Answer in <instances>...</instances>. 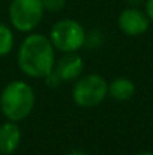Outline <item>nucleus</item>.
I'll return each mask as SVG.
<instances>
[{
	"label": "nucleus",
	"mask_w": 153,
	"mask_h": 155,
	"mask_svg": "<svg viewBox=\"0 0 153 155\" xmlns=\"http://www.w3.org/2000/svg\"><path fill=\"white\" fill-rule=\"evenodd\" d=\"M14 47V35L12 30L6 26L0 23V57L9 54Z\"/></svg>",
	"instance_id": "10"
},
{
	"label": "nucleus",
	"mask_w": 153,
	"mask_h": 155,
	"mask_svg": "<svg viewBox=\"0 0 153 155\" xmlns=\"http://www.w3.org/2000/svg\"><path fill=\"white\" fill-rule=\"evenodd\" d=\"M150 26V20L141 9L131 6L120 12L119 15V27L128 36H140L147 32Z\"/></svg>",
	"instance_id": "6"
},
{
	"label": "nucleus",
	"mask_w": 153,
	"mask_h": 155,
	"mask_svg": "<svg viewBox=\"0 0 153 155\" xmlns=\"http://www.w3.org/2000/svg\"><path fill=\"white\" fill-rule=\"evenodd\" d=\"M135 94V84L126 78V77H119L108 84V95H111L117 101H128L132 98Z\"/></svg>",
	"instance_id": "9"
},
{
	"label": "nucleus",
	"mask_w": 153,
	"mask_h": 155,
	"mask_svg": "<svg viewBox=\"0 0 153 155\" xmlns=\"http://www.w3.org/2000/svg\"><path fill=\"white\" fill-rule=\"evenodd\" d=\"M146 15L149 17V20L153 21V0H146Z\"/></svg>",
	"instance_id": "12"
},
{
	"label": "nucleus",
	"mask_w": 153,
	"mask_h": 155,
	"mask_svg": "<svg viewBox=\"0 0 153 155\" xmlns=\"http://www.w3.org/2000/svg\"><path fill=\"white\" fill-rule=\"evenodd\" d=\"M84 69V62L81 59V56L72 53H65L59 62L54 63L53 68V74L59 78L60 83H68V81H74L77 78L81 77Z\"/></svg>",
	"instance_id": "7"
},
{
	"label": "nucleus",
	"mask_w": 153,
	"mask_h": 155,
	"mask_svg": "<svg viewBox=\"0 0 153 155\" xmlns=\"http://www.w3.org/2000/svg\"><path fill=\"white\" fill-rule=\"evenodd\" d=\"M56 56L50 38L41 33L29 35L18 50L20 69L33 78H45L54 68Z\"/></svg>",
	"instance_id": "1"
},
{
	"label": "nucleus",
	"mask_w": 153,
	"mask_h": 155,
	"mask_svg": "<svg viewBox=\"0 0 153 155\" xmlns=\"http://www.w3.org/2000/svg\"><path fill=\"white\" fill-rule=\"evenodd\" d=\"M71 155H87L86 152H83V151H74Z\"/></svg>",
	"instance_id": "14"
},
{
	"label": "nucleus",
	"mask_w": 153,
	"mask_h": 155,
	"mask_svg": "<svg viewBox=\"0 0 153 155\" xmlns=\"http://www.w3.org/2000/svg\"><path fill=\"white\" fill-rule=\"evenodd\" d=\"M50 41L54 48L63 53H72L80 50L84 45L86 32L78 21L65 18L53 26Z\"/></svg>",
	"instance_id": "3"
},
{
	"label": "nucleus",
	"mask_w": 153,
	"mask_h": 155,
	"mask_svg": "<svg viewBox=\"0 0 153 155\" xmlns=\"http://www.w3.org/2000/svg\"><path fill=\"white\" fill-rule=\"evenodd\" d=\"M137 155H153V152H140V154Z\"/></svg>",
	"instance_id": "15"
},
{
	"label": "nucleus",
	"mask_w": 153,
	"mask_h": 155,
	"mask_svg": "<svg viewBox=\"0 0 153 155\" xmlns=\"http://www.w3.org/2000/svg\"><path fill=\"white\" fill-rule=\"evenodd\" d=\"M66 5V0H42V6L45 11H50V12H57V11H62Z\"/></svg>",
	"instance_id": "11"
},
{
	"label": "nucleus",
	"mask_w": 153,
	"mask_h": 155,
	"mask_svg": "<svg viewBox=\"0 0 153 155\" xmlns=\"http://www.w3.org/2000/svg\"><path fill=\"white\" fill-rule=\"evenodd\" d=\"M44 11L42 0H12L9 18L18 32H32L41 23Z\"/></svg>",
	"instance_id": "5"
},
{
	"label": "nucleus",
	"mask_w": 153,
	"mask_h": 155,
	"mask_svg": "<svg viewBox=\"0 0 153 155\" xmlns=\"http://www.w3.org/2000/svg\"><path fill=\"white\" fill-rule=\"evenodd\" d=\"M35 107V92L26 81H11L0 95V108L8 120L26 119Z\"/></svg>",
	"instance_id": "2"
},
{
	"label": "nucleus",
	"mask_w": 153,
	"mask_h": 155,
	"mask_svg": "<svg viewBox=\"0 0 153 155\" xmlns=\"http://www.w3.org/2000/svg\"><path fill=\"white\" fill-rule=\"evenodd\" d=\"M128 2H129V3L132 5V6H137V5H140V3H141L143 0H128Z\"/></svg>",
	"instance_id": "13"
},
{
	"label": "nucleus",
	"mask_w": 153,
	"mask_h": 155,
	"mask_svg": "<svg viewBox=\"0 0 153 155\" xmlns=\"http://www.w3.org/2000/svg\"><path fill=\"white\" fill-rule=\"evenodd\" d=\"M108 84L105 78L98 74H89L77 78V83L72 91V97L77 105L84 108L96 107L107 98Z\"/></svg>",
	"instance_id": "4"
},
{
	"label": "nucleus",
	"mask_w": 153,
	"mask_h": 155,
	"mask_svg": "<svg viewBox=\"0 0 153 155\" xmlns=\"http://www.w3.org/2000/svg\"><path fill=\"white\" fill-rule=\"evenodd\" d=\"M21 142V130L17 122L8 120L0 125V154L11 155L17 151Z\"/></svg>",
	"instance_id": "8"
}]
</instances>
